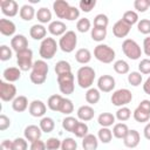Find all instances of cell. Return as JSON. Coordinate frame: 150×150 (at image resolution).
Returning a JSON list of instances; mask_svg holds the SVG:
<instances>
[{
  "mask_svg": "<svg viewBox=\"0 0 150 150\" xmlns=\"http://www.w3.org/2000/svg\"><path fill=\"white\" fill-rule=\"evenodd\" d=\"M94 56L97 61L102 63H111L116 57V53L110 46L104 43H98L94 48Z\"/></svg>",
  "mask_w": 150,
  "mask_h": 150,
  "instance_id": "277c9868",
  "label": "cell"
},
{
  "mask_svg": "<svg viewBox=\"0 0 150 150\" xmlns=\"http://www.w3.org/2000/svg\"><path fill=\"white\" fill-rule=\"evenodd\" d=\"M115 117L121 122H125L131 117V110L128 107H121L117 109Z\"/></svg>",
  "mask_w": 150,
  "mask_h": 150,
  "instance_id": "ee69618b",
  "label": "cell"
},
{
  "mask_svg": "<svg viewBox=\"0 0 150 150\" xmlns=\"http://www.w3.org/2000/svg\"><path fill=\"white\" fill-rule=\"evenodd\" d=\"M143 90H144L145 94L150 95V76H149V77L145 80V82L143 83Z\"/></svg>",
  "mask_w": 150,
  "mask_h": 150,
  "instance_id": "6125c7cd",
  "label": "cell"
},
{
  "mask_svg": "<svg viewBox=\"0 0 150 150\" xmlns=\"http://www.w3.org/2000/svg\"><path fill=\"white\" fill-rule=\"evenodd\" d=\"M56 75H62V74H67V73H71V66L68 61L66 60H60L56 62L55 68H54Z\"/></svg>",
  "mask_w": 150,
  "mask_h": 150,
  "instance_id": "e575fe53",
  "label": "cell"
},
{
  "mask_svg": "<svg viewBox=\"0 0 150 150\" xmlns=\"http://www.w3.org/2000/svg\"><path fill=\"white\" fill-rule=\"evenodd\" d=\"M149 124H150V122H149Z\"/></svg>",
  "mask_w": 150,
  "mask_h": 150,
  "instance_id": "03108f58",
  "label": "cell"
},
{
  "mask_svg": "<svg viewBox=\"0 0 150 150\" xmlns=\"http://www.w3.org/2000/svg\"><path fill=\"white\" fill-rule=\"evenodd\" d=\"M88 131H89L88 125H87L84 122H79V123L76 124V127H75V129H74V131H73V134H74L76 137H79V138H83L84 136L88 135Z\"/></svg>",
  "mask_w": 150,
  "mask_h": 150,
  "instance_id": "f6af8a7d",
  "label": "cell"
},
{
  "mask_svg": "<svg viewBox=\"0 0 150 150\" xmlns=\"http://www.w3.org/2000/svg\"><path fill=\"white\" fill-rule=\"evenodd\" d=\"M19 14H20V18H21L23 21H30V20H33V18L36 15L34 7H33L32 5H28V4L21 6Z\"/></svg>",
  "mask_w": 150,
  "mask_h": 150,
  "instance_id": "f1b7e54d",
  "label": "cell"
},
{
  "mask_svg": "<svg viewBox=\"0 0 150 150\" xmlns=\"http://www.w3.org/2000/svg\"><path fill=\"white\" fill-rule=\"evenodd\" d=\"M28 107V98L23 95H19L12 101V108L16 112H23Z\"/></svg>",
  "mask_w": 150,
  "mask_h": 150,
  "instance_id": "d4e9b609",
  "label": "cell"
},
{
  "mask_svg": "<svg viewBox=\"0 0 150 150\" xmlns=\"http://www.w3.org/2000/svg\"><path fill=\"white\" fill-rule=\"evenodd\" d=\"M12 56H13L12 48H9L7 45H2L0 47V60L1 61H7V60H11Z\"/></svg>",
  "mask_w": 150,
  "mask_h": 150,
  "instance_id": "f5cc1de1",
  "label": "cell"
},
{
  "mask_svg": "<svg viewBox=\"0 0 150 150\" xmlns=\"http://www.w3.org/2000/svg\"><path fill=\"white\" fill-rule=\"evenodd\" d=\"M122 20L125 23H128L129 26H132V25H135V23H137L139 21L138 20V14L135 11H127V12H124L123 15H122Z\"/></svg>",
  "mask_w": 150,
  "mask_h": 150,
  "instance_id": "f35d334b",
  "label": "cell"
},
{
  "mask_svg": "<svg viewBox=\"0 0 150 150\" xmlns=\"http://www.w3.org/2000/svg\"><path fill=\"white\" fill-rule=\"evenodd\" d=\"M29 150H47V148H46V142H43V141H41V139H38V141L30 143Z\"/></svg>",
  "mask_w": 150,
  "mask_h": 150,
  "instance_id": "680465c9",
  "label": "cell"
},
{
  "mask_svg": "<svg viewBox=\"0 0 150 150\" xmlns=\"http://www.w3.org/2000/svg\"><path fill=\"white\" fill-rule=\"evenodd\" d=\"M16 63L21 71H28L33 68V50L27 48L22 52L16 53Z\"/></svg>",
  "mask_w": 150,
  "mask_h": 150,
  "instance_id": "30bf717a",
  "label": "cell"
},
{
  "mask_svg": "<svg viewBox=\"0 0 150 150\" xmlns=\"http://www.w3.org/2000/svg\"><path fill=\"white\" fill-rule=\"evenodd\" d=\"M90 36L94 41L101 42L105 39L107 36V28H98V27H93L90 30Z\"/></svg>",
  "mask_w": 150,
  "mask_h": 150,
  "instance_id": "8d00e7d4",
  "label": "cell"
},
{
  "mask_svg": "<svg viewBox=\"0 0 150 150\" xmlns=\"http://www.w3.org/2000/svg\"><path fill=\"white\" fill-rule=\"evenodd\" d=\"M143 52L146 56H150V36H146L143 40Z\"/></svg>",
  "mask_w": 150,
  "mask_h": 150,
  "instance_id": "91938a15",
  "label": "cell"
},
{
  "mask_svg": "<svg viewBox=\"0 0 150 150\" xmlns=\"http://www.w3.org/2000/svg\"><path fill=\"white\" fill-rule=\"evenodd\" d=\"M143 81V76L139 71H130L128 74V82L132 87H138Z\"/></svg>",
  "mask_w": 150,
  "mask_h": 150,
  "instance_id": "7bdbcfd3",
  "label": "cell"
},
{
  "mask_svg": "<svg viewBox=\"0 0 150 150\" xmlns=\"http://www.w3.org/2000/svg\"><path fill=\"white\" fill-rule=\"evenodd\" d=\"M70 5L64 1V0H56L53 2V9H54V13L56 14V16L59 19H66L67 20V16H68V13L70 11Z\"/></svg>",
  "mask_w": 150,
  "mask_h": 150,
  "instance_id": "5bb4252c",
  "label": "cell"
},
{
  "mask_svg": "<svg viewBox=\"0 0 150 150\" xmlns=\"http://www.w3.org/2000/svg\"><path fill=\"white\" fill-rule=\"evenodd\" d=\"M12 143H13V141L4 139L0 144V150H13L12 149Z\"/></svg>",
  "mask_w": 150,
  "mask_h": 150,
  "instance_id": "94428289",
  "label": "cell"
},
{
  "mask_svg": "<svg viewBox=\"0 0 150 150\" xmlns=\"http://www.w3.org/2000/svg\"><path fill=\"white\" fill-rule=\"evenodd\" d=\"M98 146V138L93 135L88 134L82 138V148L83 150H96Z\"/></svg>",
  "mask_w": 150,
  "mask_h": 150,
  "instance_id": "484cf974",
  "label": "cell"
},
{
  "mask_svg": "<svg viewBox=\"0 0 150 150\" xmlns=\"http://www.w3.org/2000/svg\"><path fill=\"white\" fill-rule=\"evenodd\" d=\"M11 125V120L9 117H7L6 115L1 114L0 115V130L1 131H5L6 129H8Z\"/></svg>",
  "mask_w": 150,
  "mask_h": 150,
  "instance_id": "9f6ffc18",
  "label": "cell"
},
{
  "mask_svg": "<svg viewBox=\"0 0 150 150\" xmlns=\"http://www.w3.org/2000/svg\"><path fill=\"white\" fill-rule=\"evenodd\" d=\"M48 32L54 36H62L67 32V26L61 20H54L48 25Z\"/></svg>",
  "mask_w": 150,
  "mask_h": 150,
  "instance_id": "ffe728a7",
  "label": "cell"
},
{
  "mask_svg": "<svg viewBox=\"0 0 150 150\" xmlns=\"http://www.w3.org/2000/svg\"><path fill=\"white\" fill-rule=\"evenodd\" d=\"M97 138L102 143L108 144L111 141V138H112V130H110L109 128H102L101 127V129L97 132Z\"/></svg>",
  "mask_w": 150,
  "mask_h": 150,
  "instance_id": "74e56055",
  "label": "cell"
},
{
  "mask_svg": "<svg viewBox=\"0 0 150 150\" xmlns=\"http://www.w3.org/2000/svg\"><path fill=\"white\" fill-rule=\"evenodd\" d=\"M130 29H131V26H129L128 23H125L122 19H120L118 21H116L112 26V34L116 36V38H125L129 33H130Z\"/></svg>",
  "mask_w": 150,
  "mask_h": 150,
  "instance_id": "ac0fdd59",
  "label": "cell"
},
{
  "mask_svg": "<svg viewBox=\"0 0 150 150\" xmlns=\"http://www.w3.org/2000/svg\"><path fill=\"white\" fill-rule=\"evenodd\" d=\"M77 45V35L74 30H67L59 40V47L63 53L74 52Z\"/></svg>",
  "mask_w": 150,
  "mask_h": 150,
  "instance_id": "5b68a950",
  "label": "cell"
},
{
  "mask_svg": "<svg viewBox=\"0 0 150 150\" xmlns=\"http://www.w3.org/2000/svg\"><path fill=\"white\" fill-rule=\"evenodd\" d=\"M79 16H80V9L76 8L75 6H71V7H70V11H69V13H68L67 20H68V21H74V20H76V19H79Z\"/></svg>",
  "mask_w": 150,
  "mask_h": 150,
  "instance_id": "6f0895ef",
  "label": "cell"
},
{
  "mask_svg": "<svg viewBox=\"0 0 150 150\" xmlns=\"http://www.w3.org/2000/svg\"><path fill=\"white\" fill-rule=\"evenodd\" d=\"M76 114H77V118H79V120H81V121H83V122H87V121H90V120L94 118V116H95V110H94L93 107H90V105H88V104H84V105H81V107L77 109Z\"/></svg>",
  "mask_w": 150,
  "mask_h": 150,
  "instance_id": "44dd1931",
  "label": "cell"
},
{
  "mask_svg": "<svg viewBox=\"0 0 150 150\" xmlns=\"http://www.w3.org/2000/svg\"><path fill=\"white\" fill-rule=\"evenodd\" d=\"M36 19L38 21L43 25V23H50L52 22V12L47 7H41L36 12Z\"/></svg>",
  "mask_w": 150,
  "mask_h": 150,
  "instance_id": "f546056e",
  "label": "cell"
},
{
  "mask_svg": "<svg viewBox=\"0 0 150 150\" xmlns=\"http://www.w3.org/2000/svg\"><path fill=\"white\" fill-rule=\"evenodd\" d=\"M23 136L25 138L33 143L38 139H41V136H42V130L40 127L35 125V124H30V125H27L25 128V131H23Z\"/></svg>",
  "mask_w": 150,
  "mask_h": 150,
  "instance_id": "e0dca14e",
  "label": "cell"
},
{
  "mask_svg": "<svg viewBox=\"0 0 150 150\" xmlns=\"http://www.w3.org/2000/svg\"><path fill=\"white\" fill-rule=\"evenodd\" d=\"M16 30V26L12 20L8 19H0V33L5 36L14 35Z\"/></svg>",
  "mask_w": 150,
  "mask_h": 150,
  "instance_id": "603a6c76",
  "label": "cell"
},
{
  "mask_svg": "<svg viewBox=\"0 0 150 150\" xmlns=\"http://www.w3.org/2000/svg\"><path fill=\"white\" fill-rule=\"evenodd\" d=\"M49 71V67L45 60H36L34 61L29 79L34 84H42L47 80V75Z\"/></svg>",
  "mask_w": 150,
  "mask_h": 150,
  "instance_id": "6da1fadb",
  "label": "cell"
},
{
  "mask_svg": "<svg viewBox=\"0 0 150 150\" xmlns=\"http://www.w3.org/2000/svg\"><path fill=\"white\" fill-rule=\"evenodd\" d=\"M27 148H28L27 139L22 138V137H16L12 143V149L13 150H27Z\"/></svg>",
  "mask_w": 150,
  "mask_h": 150,
  "instance_id": "c3c4849f",
  "label": "cell"
},
{
  "mask_svg": "<svg viewBox=\"0 0 150 150\" xmlns=\"http://www.w3.org/2000/svg\"><path fill=\"white\" fill-rule=\"evenodd\" d=\"M76 149H77V143L71 137L64 138L61 143V150H76Z\"/></svg>",
  "mask_w": 150,
  "mask_h": 150,
  "instance_id": "f907efd6",
  "label": "cell"
},
{
  "mask_svg": "<svg viewBox=\"0 0 150 150\" xmlns=\"http://www.w3.org/2000/svg\"><path fill=\"white\" fill-rule=\"evenodd\" d=\"M123 142H124V145L127 148H130V149H134L136 148L139 142H141V136H139V132L135 129H129L128 134L125 135V137L123 138Z\"/></svg>",
  "mask_w": 150,
  "mask_h": 150,
  "instance_id": "d6986e66",
  "label": "cell"
},
{
  "mask_svg": "<svg viewBox=\"0 0 150 150\" xmlns=\"http://www.w3.org/2000/svg\"><path fill=\"white\" fill-rule=\"evenodd\" d=\"M115 120L116 117L111 112H101L97 117V123L102 128H109L112 124H115Z\"/></svg>",
  "mask_w": 150,
  "mask_h": 150,
  "instance_id": "4316f807",
  "label": "cell"
},
{
  "mask_svg": "<svg viewBox=\"0 0 150 150\" xmlns=\"http://www.w3.org/2000/svg\"><path fill=\"white\" fill-rule=\"evenodd\" d=\"M76 29L80 33H87L88 30H91V22L88 18H81L76 22Z\"/></svg>",
  "mask_w": 150,
  "mask_h": 150,
  "instance_id": "b9f144b4",
  "label": "cell"
},
{
  "mask_svg": "<svg viewBox=\"0 0 150 150\" xmlns=\"http://www.w3.org/2000/svg\"><path fill=\"white\" fill-rule=\"evenodd\" d=\"M143 135H144V137H145L148 141H150V124H149V123L144 127V129H143Z\"/></svg>",
  "mask_w": 150,
  "mask_h": 150,
  "instance_id": "be15d7a7",
  "label": "cell"
},
{
  "mask_svg": "<svg viewBox=\"0 0 150 150\" xmlns=\"http://www.w3.org/2000/svg\"><path fill=\"white\" fill-rule=\"evenodd\" d=\"M75 60L81 64H87L91 60V53L88 48H80L75 53Z\"/></svg>",
  "mask_w": 150,
  "mask_h": 150,
  "instance_id": "83f0119b",
  "label": "cell"
},
{
  "mask_svg": "<svg viewBox=\"0 0 150 150\" xmlns=\"http://www.w3.org/2000/svg\"><path fill=\"white\" fill-rule=\"evenodd\" d=\"M134 7L137 12L144 13L149 8V2H148V0H135L134 1Z\"/></svg>",
  "mask_w": 150,
  "mask_h": 150,
  "instance_id": "11a10c76",
  "label": "cell"
},
{
  "mask_svg": "<svg viewBox=\"0 0 150 150\" xmlns=\"http://www.w3.org/2000/svg\"><path fill=\"white\" fill-rule=\"evenodd\" d=\"M11 47L15 53L22 52L28 48V40L23 34H16L11 39Z\"/></svg>",
  "mask_w": 150,
  "mask_h": 150,
  "instance_id": "2e32d148",
  "label": "cell"
},
{
  "mask_svg": "<svg viewBox=\"0 0 150 150\" xmlns=\"http://www.w3.org/2000/svg\"><path fill=\"white\" fill-rule=\"evenodd\" d=\"M112 67H114V70H115L117 74H120V75L128 74L129 70H130V66H129V63H128L127 61L122 60V59H121V60H116V61L114 62Z\"/></svg>",
  "mask_w": 150,
  "mask_h": 150,
  "instance_id": "d590c367",
  "label": "cell"
},
{
  "mask_svg": "<svg viewBox=\"0 0 150 150\" xmlns=\"http://www.w3.org/2000/svg\"><path fill=\"white\" fill-rule=\"evenodd\" d=\"M16 97V87L9 82L0 81V98L4 102L13 101Z\"/></svg>",
  "mask_w": 150,
  "mask_h": 150,
  "instance_id": "8fae6325",
  "label": "cell"
},
{
  "mask_svg": "<svg viewBox=\"0 0 150 150\" xmlns=\"http://www.w3.org/2000/svg\"><path fill=\"white\" fill-rule=\"evenodd\" d=\"M129 131V128L125 123L121 122V123H115L114 124V128H112V136L116 137V138H120V139H123L125 137V135L128 134Z\"/></svg>",
  "mask_w": 150,
  "mask_h": 150,
  "instance_id": "4dcf8cb0",
  "label": "cell"
},
{
  "mask_svg": "<svg viewBox=\"0 0 150 150\" xmlns=\"http://www.w3.org/2000/svg\"><path fill=\"white\" fill-rule=\"evenodd\" d=\"M96 6V1L95 0H81L79 2V7L81 11L86 12V13H89L91 12V9Z\"/></svg>",
  "mask_w": 150,
  "mask_h": 150,
  "instance_id": "816d5d0a",
  "label": "cell"
},
{
  "mask_svg": "<svg viewBox=\"0 0 150 150\" xmlns=\"http://www.w3.org/2000/svg\"><path fill=\"white\" fill-rule=\"evenodd\" d=\"M109 23V19L105 14L100 13L94 18V27H98V28H107Z\"/></svg>",
  "mask_w": 150,
  "mask_h": 150,
  "instance_id": "bcb514c9",
  "label": "cell"
},
{
  "mask_svg": "<svg viewBox=\"0 0 150 150\" xmlns=\"http://www.w3.org/2000/svg\"><path fill=\"white\" fill-rule=\"evenodd\" d=\"M148 2H149V7H150V0H148Z\"/></svg>",
  "mask_w": 150,
  "mask_h": 150,
  "instance_id": "e7e4bbea",
  "label": "cell"
},
{
  "mask_svg": "<svg viewBox=\"0 0 150 150\" xmlns=\"http://www.w3.org/2000/svg\"><path fill=\"white\" fill-rule=\"evenodd\" d=\"M77 123H79V121H77L75 117H73V116H66V117L62 120V128H63L66 131L73 132Z\"/></svg>",
  "mask_w": 150,
  "mask_h": 150,
  "instance_id": "ab89813d",
  "label": "cell"
},
{
  "mask_svg": "<svg viewBox=\"0 0 150 150\" xmlns=\"http://www.w3.org/2000/svg\"><path fill=\"white\" fill-rule=\"evenodd\" d=\"M62 100H63V97L61 95L54 94V95L49 96V98L47 101V107L53 111H59L60 107H61V103H62Z\"/></svg>",
  "mask_w": 150,
  "mask_h": 150,
  "instance_id": "1f68e13d",
  "label": "cell"
},
{
  "mask_svg": "<svg viewBox=\"0 0 150 150\" xmlns=\"http://www.w3.org/2000/svg\"><path fill=\"white\" fill-rule=\"evenodd\" d=\"M116 82L111 75H102L97 80V89L103 93H110L115 89Z\"/></svg>",
  "mask_w": 150,
  "mask_h": 150,
  "instance_id": "7c38bea8",
  "label": "cell"
},
{
  "mask_svg": "<svg viewBox=\"0 0 150 150\" xmlns=\"http://www.w3.org/2000/svg\"><path fill=\"white\" fill-rule=\"evenodd\" d=\"M132 117L138 123H145L150 120V100H142L132 112Z\"/></svg>",
  "mask_w": 150,
  "mask_h": 150,
  "instance_id": "9c48e42d",
  "label": "cell"
},
{
  "mask_svg": "<svg viewBox=\"0 0 150 150\" xmlns=\"http://www.w3.org/2000/svg\"><path fill=\"white\" fill-rule=\"evenodd\" d=\"M28 111L33 117H45L47 107L41 100H34L29 103Z\"/></svg>",
  "mask_w": 150,
  "mask_h": 150,
  "instance_id": "9a60e30c",
  "label": "cell"
},
{
  "mask_svg": "<svg viewBox=\"0 0 150 150\" xmlns=\"http://www.w3.org/2000/svg\"><path fill=\"white\" fill-rule=\"evenodd\" d=\"M95 76H96V73H95L94 68H91L89 66H82L81 68H79V70L76 73L77 84L82 89H89V88H91V86L94 83Z\"/></svg>",
  "mask_w": 150,
  "mask_h": 150,
  "instance_id": "7a4b0ae2",
  "label": "cell"
},
{
  "mask_svg": "<svg viewBox=\"0 0 150 150\" xmlns=\"http://www.w3.org/2000/svg\"><path fill=\"white\" fill-rule=\"evenodd\" d=\"M122 52L123 54L130 59V60H138L142 55V49L139 47V45L132 40V39H125L122 42Z\"/></svg>",
  "mask_w": 150,
  "mask_h": 150,
  "instance_id": "8992f818",
  "label": "cell"
},
{
  "mask_svg": "<svg viewBox=\"0 0 150 150\" xmlns=\"http://www.w3.org/2000/svg\"><path fill=\"white\" fill-rule=\"evenodd\" d=\"M57 48H59V43H56L55 39L48 36L41 41L40 48H39V54L42 57V60H50L55 56Z\"/></svg>",
  "mask_w": 150,
  "mask_h": 150,
  "instance_id": "3957f363",
  "label": "cell"
},
{
  "mask_svg": "<svg viewBox=\"0 0 150 150\" xmlns=\"http://www.w3.org/2000/svg\"><path fill=\"white\" fill-rule=\"evenodd\" d=\"M137 30L144 35L150 34V20L149 19H141L137 22Z\"/></svg>",
  "mask_w": 150,
  "mask_h": 150,
  "instance_id": "7dc6e473",
  "label": "cell"
},
{
  "mask_svg": "<svg viewBox=\"0 0 150 150\" xmlns=\"http://www.w3.org/2000/svg\"><path fill=\"white\" fill-rule=\"evenodd\" d=\"M0 7H1V12L4 15L13 18L18 14L19 11V5L15 0H1L0 1Z\"/></svg>",
  "mask_w": 150,
  "mask_h": 150,
  "instance_id": "4fadbf2b",
  "label": "cell"
},
{
  "mask_svg": "<svg viewBox=\"0 0 150 150\" xmlns=\"http://www.w3.org/2000/svg\"><path fill=\"white\" fill-rule=\"evenodd\" d=\"M61 143L62 141H60L57 137H49L46 141V148L47 150H59L61 149Z\"/></svg>",
  "mask_w": 150,
  "mask_h": 150,
  "instance_id": "681fc988",
  "label": "cell"
},
{
  "mask_svg": "<svg viewBox=\"0 0 150 150\" xmlns=\"http://www.w3.org/2000/svg\"><path fill=\"white\" fill-rule=\"evenodd\" d=\"M59 89L63 95H70L75 89V76L73 73H67L57 76Z\"/></svg>",
  "mask_w": 150,
  "mask_h": 150,
  "instance_id": "52a82bcc",
  "label": "cell"
},
{
  "mask_svg": "<svg viewBox=\"0 0 150 150\" xmlns=\"http://www.w3.org/2000/svg\"><path fill=\"white\" fill-rule=\"evenodd\" d=\"M73 111H74V104H73V101H71L70 98L63 97L59 112L64 114V115H70Z\"/></svg>",
  "mask_w": 150,
  "mask_h": 150,
  "instance_id": "60d3db41",
  "label": "cell"
},
{
  "mask_svg": "<svg viewBox=\"0 0 150 150\" xmlns=\"http://www.w3.org/2000/svg\"><path fill=\"white\" fill-rule=\"evenodd\" d=\"M138 71L144 75H150V59H143L139 61Z\"/></svg>",
  "mask_w": 150,
  "mask_h": 150,
  "instance_id": "db71d44e",
  "label": "cell"
},
{
  "mask_svg": "<svg viewBox=\"0 0 150 150\" xmlns=\"http://www.w3.org/2000/svg\"><path fill=\"white\" fill-rule=\"evenodd\" d=\"M2 76H4V80L6 82H15L18 80H20L21 77V70L19 67H8L4 70L2 73Z\"/></svg>",
  "mask_w": 150,
  "mask_h": 150,
  "instance_id": "7402d4cb",
  "label": "cell"
},
{
  "mask_svg": "<svg viewBox=\"0 0 150 150\" xmlns=\"http://www.w3.org/2000/svg\"><path fill=\"white\" fill-rule=\"evenodd\" d=\"M110 101L115 107H118V108L125 107L127 104H129L132 101V94L129 89L121 88V89H117L112 93Z\"/></svg>",
  "mask_w": 150,
  "mask_h": 150,
  "instance_id": "ba28073f",
  "label": "cell"
},
{
  "mask_svg": "<svg viewBox=\"0 0 150 150\" xmlns=\"http://www.w3.org/2000/svg\"><path fill=\"white\" fill-rule=\"evenodd\" d=\"M29 35L34 40H43L47 35V28L41 23H35L29 29Z\"/></svg>",
  "mask_w": 150,
  "mask_h": 150,
  "instance_id": "cb8c5ba5",
  "label": "cell"
},
{
  "mask_svg": "<svg viewBox=\"0 0 150 150\" xmlns=\"http://www.w3.org/2000/svg\"><path fill=\"white\" fill-rule=\"evenodd\" d=\"M101 98L100 90L97 88H89L86 91V101L89 104H96Z\"/></svg>",
  "mask_w": 150,
  "mask_h": 150,
  "instance_id": "836d02e7",
  "label": "cell"
},
{
  "mask_svg": "<svg viewBox=\"0 0 150 150\" xmlns=\"http://www.w3.org/2000/svg\"><path fill=\"white\" fill-rule=\"evenodd\" d=\"M39 127L41 128L42 132L48 134V132H52V131L54 130V128H55V122H54V120H53L52 117L45 116V117H42V118L40 120Z\"/></svg>",
  "mask_w": 150,
  "mask_h": 150,
  "instance_id": "d6a6232c",
  "label": "cell"
}]
</instances>
